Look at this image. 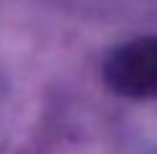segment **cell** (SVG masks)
I'll return each mask as SVG.
<instances>
[{"label": "cell", "mask_w": 157, "mask_h": 154, "mask_svg": "<svg viewBox=\"0 0 157 154\" xmlns=\"http://www.w3.org/2000/svg\"><path fill=\"white\" fill-rule=\"evenodd\" d=\"M106 80L126 98H157V36L119 46L106 62Z\"/></svg>", "instance_id": "1"}]
</instances>
